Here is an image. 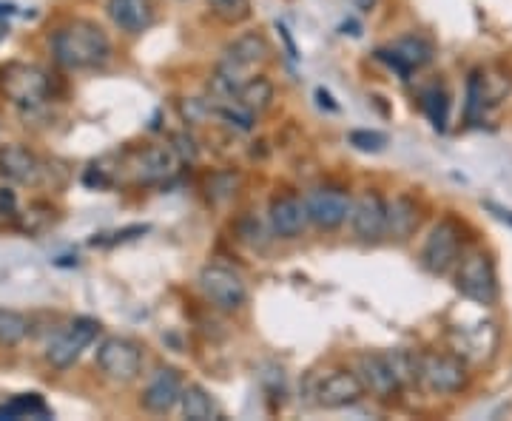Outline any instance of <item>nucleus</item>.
<instances>
[{
	"label": "nucleus",
	"instance_id": "obj_1",
	"mask_svg": "<svg viewBox=\"0 0 512 421\" xmlns=\"http://www.w3.org/2000/svg\"><path fill=\"white\" fill-rule=\"evenodd\" d=\"M52 52L63 69H97L111 57V40L94 20H72L55 32Z\"/></svg>",
	"mask_w": 512,
	"mask_h": 421
},
{
	"label": "nucleus",
	"instance_id": "obj_2",
	"mask_svg": "<svg viewBox=\"0 0 512 421\" xmlns=\"http://www.w3.org/2000/svg\"><path fill=\"white\" fill-rule=\"evenodd\" d=\"M0 89L18 109H37L49 100V74L32 63H9L0 69Z\"/></svg>",
	"mask_w": 512,
	"mask_h": 421
},
{
	"label": "nucleus",
	"instance_id": "obj_3",
	"mask_svg": "<svg viewBox=\"0 0 512 421\" xmlns=\"http://www.w3.org/2000/svg\"><path fill=\"white\" fill-rule=\"evenodd\" d=\"M456 291L476 302V305H495L498 299V276H495L493 259L484 251L461 254L456 265Z\"/></svg>",
	"mask_w": 512,
	"mask_h": 421
},
{
	"label": "nucleus",
	"instance_id": "obj_4",
	"mask_svg": "<svg viewBox=\"0 0 512 421\" xmlns=\"http://www.w3.org/2000/svg\"><path fill=\"white\" fill-rule=\"evenodd\" d=\"M419 385L433 396H453L470 385V370L461 356L450 353H424L419 367Z\"/></svg>",
	"mask_w": 512,
	"mask_h": 421
},
{
	"label": "nucleus",
	"instance_id": "obj_5",
	"mask_svg": "<svg viewBox=\"0 0 512 421\" xmlns=\"http://www.w3.org/2000/svg\"><path fill=\"white\" fill-rule=\"evenodd\" d=\"M94 362L103 370L106 379L128 385L143 373V350L126 336H109L100 342V348L94 353Z\"/></svg>",
	"mask_w": 512,
	"mask_h": 421
},
{
	"label": "nucleus",
	"instance_id": "obj_6",
	"mask_svg": "<svg viewBox=\"0 0 512 421\" xmlns=\"http://www.w3.org/2000/svg\"><path fill=\"white\" fill-rule=\"evenodd\" d=\"M461 259V228L453 220H441L421 248V268L433 276H447L456 271Z\"/></svg>",
	"mask_w": 512,
	"mask_h": 421
},
{
	"label": "nucleus",
	"instance_id": "obj_7",
	"mask_svg": "<svg viewBox=\"0 0 512 421\" xmlns=\"http://www.w3.org/2000/svg\"><path fill=\"white\" fill-rule=\"evenodd\" d=\"M200 291L202 296L217 308V311L234 313L245 305L248 288L242 282V276L228 268V265H205L200 271Z\"/></svg>",
	"mask_w": 512,
	"mask_h": 421
},
{
	"label": "nucleus",
	"instance_id": "obj_8",
	"mask_svg": "<svg viewBox=\"0 0 512 421\" xmlns=\"http://www.w3.org/2000/svg\"><path fill=\"white\" fill-rule=\"evenodd\" d=\"M97 333H100V322H97V319H89V316L74 319L72 325L57 336L55 345H52L49 353H46L49 365L57 367V370L72 367L74 362L80 359V353H83V350L89 348L94 339H97Z\"/></svg>",
	"mask_w": 512,
	"mask_h": 421
},
{
	"label": "nucleus",
	"instance_id": "obj_9",
	"mask_svg": "<svg viewBox=\"0 0 512 421\" xmlns=\"http://www.w3.org/2000/svg\"><path fill=\"white\" fill-rule=\"evenodd\" d=\"M305 214L322 231H336L350 217V197L339 188H313L305 194Z\"/></svg>",
	"mask_w": 512,
	"mask_h": 421
},
{
	"label": "nucleus",
	"instance_id": "obj_10",
	"mask_svg": "<svg viewBox=\"0 0 512 421\" xmlns=\"http://www.w3.org/2000/svg\"><path fill=\"white\" fill-rule=\"evenodd\" d=\"M362 396H365V385L353 370H330L313 387V402L325 410L350 407V404L362 402Z\"/></svg>",
	"mask_w": 512,
	"mask_h": 421
},
{
	"label": "nucleus",
	"instance_id": "obj_11",
	"mask_svg": "<svg viewBox=\"0 0 512 421\" xmlns=\"http://www.w3.org/2000/svg\"><path fill=\"white\" fill-rule=\"evenodd\" d=\"M350 228L362 242H379L387 234V202L376 191H365L350 205Z\"/></svg>",
	"mask_w": 512,
	"mask_h": 421
},
{
	"label": "nucleus",
	"instance_id": "obj_12",
	"mask_svg": "<svg viewBox=\"0 0 512 421\" xmlns=\"http://www.w3.org/2000/svg\"><path fill=\"white\" fill-rule=\"evenodd\" d=\"M183 387V376L174 367H160L154 373V379L148 382L146 390H143L140 404H143V410L154 413V416H165V413H171L180 404Z\"/></svg>",
	"mask_w": 512,
	"mask_h": 421
},
{
	"label": "nucleus",
	"instance_id": "obj_13",
	"mask_svg": "<svg viewBox=\"0 0 512 421\" xmlns=\"http://www.w3.org/2000/svg\"><path fill=\"white\" fill-rule=\"evenodd\" d=\"M356 376L362 379L365 393H373L379 399H390L402 390L393 376V367L387 362V353H362L356 362Z\"/></svg>",
	"mask_w": 512,
	"mask_h": 421
},
{
	"label": "nucleus",
	"instance_id": "obj_14",
	"mask_svg": "<svg viewBox=\"0 0 512 421\" xmlns=\"http://www.w3.org/2000/svg\"><path fill=\"white\" fill-rule=\"evenodd\" d=\"M376 57L384 60L390 69H396L402 77H407L413 69H421L433 60V46L419 40V37H404L399 43H393L390 49H379Z\"/></svg>",
	"mask_w": 512,
	"mask_h": 421
},
{
	"label": "nucleus",
	"instance_id": "obj_15",
	"mask_svg": "<svg viewBox=\"0 0 512 421\" xmlns=\"http://www.w3.org/2000/svg\"><path fill=\"white\" fill-rule=\"evenodd\" d=\"M268 222H271V231L276 237L293 239L299 237L308 225V214H305V202L293 194H282L274 197L271 208H268Z\"/></svg>",
	"mask_w": 512,
	"mask_h": 421
},
{
	"label": "nucleus",
	"instance_id": "obj_16",
	"mask_svg": "<svg viewBox=\"0 0 512 421\" xmlns=\"http://www.w3.org/2000/svg\"><path fill=\"white\" fill-rule=\"evenodd\" d=\"M46 168L40 165L35 154L23 146H3L0 148V174L12 183H37V177Z\"/></svg>",
	"mask_w": 512,
	"mask_h": 421
},
{
	"label": "nucleus",
	"instance_id": "obj_17",
	"mask_svg": "<svg viewBox=\"0 0 512 421\" xmlns=\"http://www.w3.org/2000/svg\"><path fill=\"white\" fill-rule=\"evenodd\" d=\"M109 18L111 23L126 32V35H140L146 32L154 20V9L151 0H109Z\"/></svg>",
	"mask_w": 512,
	"mask_h": 421
},
{
	"label": "nucleus",
	"instance_id": "obj_18",
	"mask_svg": "<svg viewBox=\"0 0 512 421\" xmlns=\"http://www.w3.org/2000/svg\"><path fill=\"white\" fill-rule=\"evenodd\" d=\"M268 55H271L268 40L254 32V35L237 37V40L225 49V63L234 66L237 72H245V69H251L256 63H265Z\"/></svg>",
	"mask_w": 512,
	"mask_h": 421
},
{
	"label": "nucleus",
	"instance_id": "obj_19",
	"mask_svg": "<svg viewBox=\"0 0 512 421\" xmlns=\"http://www.w3.org/2000/svg\"><path fill=\"white\" fill-rule=\"evenodd\" d=\"M419 222V205L410 200V197H396V200L387 205V234L384 237H393L404 242V239H410L416 234Z\"/></svg>",
	"mask_w": 512,
	"mask_h": 421
},
{
	"label": "nucleus",
	"instance_id": "obj_20",
	"mask_svg": "<svg viewBox=\"0 0 512 421\" xmlns=\"http://www.w3.org/2000/svg\"><path fill=\"white\" fill-rule=\"evenodd\" d=\"M180 410L188 421L220 419V407L211 399V393L200 385H185L180 396Z\"/></svg>",
	"mask_w": 512,
	"mask_h": 421
},
{
	"label": "nucleus",
	"instance_id": "obj_21",
	"mask_svg": "<svg viewBox=\"0 0 512 421\" xmlns=\"http://www.w3.org/2000/svg\"><path fill=\"white\" fill-rule=\"evenodd\" d=\"M271 100H274V86H271V80H268V77H251V80H242L237 97H234V103H239L242 109L251 111V114H259V111L268 109V106H271Z\"/></svg>",
	"mask_w": 512,
	"mask_h": 421
},
{
	"label": "nucleus",
	"instance_id": "obj_22",
	"mask_svg": "<svg viewBox=\"0 0 512 421\" xmlns=\"http://www.w3.org/2000/svg\"><path fill=\"white\" fill-rule=\"evenodd\" d=\"M15 419H52V410L37 393H26V396H15L0 404V421Z\"/></svg>",
	"mask_w": 512,
	"mask_h": 421
},
{
	"label": "nucleus",
	"instance_id": "obj_23",
	"mask_svg": "<svg viewBox=\"0 0 512 421\" xmlns=\"http://www.w3.org/2000/svg\"><path fill=\"white\" fill-rule=\"evenodd\" d=\"M387 362L393 367V376L399 387H413L419 385V367H421V356H416L413 350H387Z\"/></svg>",
	"mask_w": 512,
	"mask_h": 421
},
{
	"label": "nucleus",
	"instance_id": "obj_24",
	"mask_svg": "<svg viewBox=\"0 0 512 421\" xmlns=\"http://www.w3.org/2000/svg\"><path fill=\"white\" fill-rule=\"evenodd\" d=\"M421 106L427 111L430 123L436 129H444L447 126V111H450V97L444 92V86H430L421 92Z\"/></svg>",
	"mask_w": 512,
	"mask_h": 421
},
{
	"label": "nucleus",
	"instance_id": "obj_25",
	"mask_svg": "<svg viewBox=\"0 0 512 421\" xmlns=\"http://www.w3.org/2000/svg\"><path fill=\"white\" fill-rule=\"evenodd\" d=\"M29 336V319L18 311L0 308V345H20Z\"/></svg>",
	"mask_w": 512,
	"mask_h": 421
},
{
	"label": "nucleus",
	"instance_id": "obj_26",
	"mask_svg": "<svg viewBox=\"0 0 512 421\" xmlns=\"http://www.w3.org/2000/svg\"><path fill=\"white\" fill-rule=\"evenodd\" d=\"M208 6L225 23H242L251 18V0H208Z\"/></svg>",
	"mask_w": 512,
	"mask_h": 421
},
{
	"label": "nucleus",
	"instance_id": "obj_27",
	"mask_svg": "<svg viewBox=\"0 0 512 421\" xmlns=\"http://www.w3.org/2000/svg\"><path fill=\"white\" fill-rule=\"evenodd\" d=\"M350 146L362 151H382L387 146V134L382 131H350Z\"/></svg>",
	"mask_w": 512,
	"mask_h": 421
},
{
	"label": "nucleus",
	"instance_id": "obj_28",
	"mask_svg": "<svg viewBox=\"0 0 512 421\" xmlns=\"http://www.w3.org/2000/svg\"><path fill=\"white\" fill-rule=\"evenodd\" d=\"M171 148L177 151L180 163H185V160H197V143H194L188 134H174V137H171Z\"/></svg>",
	"mask_w": 512,
	"mask_h": 421
},
{
	"label": "nucleus",
	"instance_id": "obj_29",
	"mask_svg": "<svg viewBox=\"0 0 512 421\" xmlns=\"http://www.w3.org/2000/svg\"><path fill=\"white\" fill-rule=\"evenodd\" d=\"M0 214L6 217H15L18 214V200H15V191L12 188H0Z\"/></svg>",
	"mask_w": 512,
	"mask_h": 421
},
{
	"label": "nucleus",
	"instance_id": "obj_30",
	"mask_svg": "<svg viewBox=\"0 0 512 421\" xmlns=\"http://www.w3.org/2000/svg\"><path fill=\"white\" fill-rule=\"evenodd\" d=\"M350 3H353V6H356L359 12H373L379 0H350Z\"/></svg>",
	"mask_w": 512,
	"mask_h": 421
},
{
	"label": "nucleus",
	"instance_id": "obj_31",
	"mask_svg": "<svg viewBox=\"0 0 512 421\" xmlns=\"http://www.w3.org/2000/svg\"><path fill=\"white\" fill-rule=\"evenodd\" d=\"M487 208H490V211H495V217H498V220L510 222L512 225V211H507V208H498V205H487Z\"/></svg>",
	"mask_w": 512,
	"mask_h": 421
},
{
	"label": "nucleus",
	"instance_id": "obj_32",
	"mask_svg": "<svg viewBox=\"0 0 512 421\" xmlns=\"http://www.w3.org/2000/svg\"><path fill=\"white\" fill-rule=\"evenodd\" d=\"M15 3H0V18H9V15H15Z\"/></svg>",
	"mask_w": 512,
	"mask_h": 421
},
{
	"label": "nucleus",
	"instance_id": "obj_33",
	"mask_svg": "<svg viewBox=\"0 0 512 421\" xmlns=\"http://www.w3.org/2000/svg\"><path fill=\"white\" fill-rule=\"evenodd\" d=\"M9 35V26H6V18H0V40Z\"/></svg>",
	"mask_w": 512,
	"mask_h": 421
}]
</instances>
